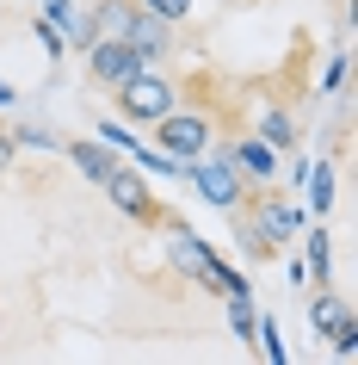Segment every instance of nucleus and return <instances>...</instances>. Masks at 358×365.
Masks as SVG:
<instances>
[{
	"mask_svg": "<svg viewBox=\"0 0 358 365\" xmlns=\"http://www.w3.org/2000/svg\"><path fill=\"white\" fill-rule=\"evenodd\" d=\"M99 143H105V149H130L136 136H130V124H117V118H105V124H99Z\"/></svg>",
	"mask_w": 358,
	"mask_h": 365,
	"instance_id": "5701e85b",
	"label": "nucleus"
},
{
	"mask_svg": "<svg viewBox=\"0 0 358 365\" xmlns=\"http://www.w3.org/2000/svg\"><path fill=\"white\" fill-rule=\"evenodd\" d=\"M241 217H247V223H253V230L265 235V242H278V248L302 235V211H297V205H290L284 192H272V186H260V192H247Z\"/></svg>",
	"mask_w": 358,
	"mask_h": 365,
	"instance_id": "39448f33",
	"label": "nucleus"
},
{
	"mask_svg": "<svg viewBox=\"0 0 358 365\" xmlns=\"http://www.w3.org/2000/svg\"><path fill=\"white\" fill-rule=\"evenodd\" d=\"M154 230L167 235V267L179 272V279H191V285H198V279L210 272V260H216V248H210V242H204L198 230H186L179 217H161Z\"/></svg>",
	"mask_w": 358,
	"mask_h": 365,
	"instance_id": "0eeeda50",
	"label": "nucleus"
},
{
	"mask_svg": "<svg viewBox=\"0 0 358 365\" xmlns=\"http://www.w3.org/2000/svg\"><path fill=\"white\" fill-rule=\"evenodd\" d=\"M253 136H265L272 149H297V118L284 112V106H260V118H253Z\"/></svg>",
	"mask_w": 358,
	"mask_h": 365,
	"instance_id": "f8f14e48",
	"label": "nucleus"
},
{
	"mask_svg": "<svg viewBox=\"0 0 358 365\" xmlns=\"http://www.w3.org/2000/svg\"><path fill=\"white\" fill-rule=\"evenodd\" d=\"M235 217H241V211H235ZM241 254H247V260H272V254H278V242H265V235L241 217Z\"/></svg>",
	"mask_w": 358,
	"mask_h": 365,
	"instance_id": "6ab92c4d",
	"label": "nucleus"
},
{
	"mask_svg": "<svg viewBox=\"0 0 358 365\" xmlns=\"http://www.w3.org/2000/svg\"><path fill=\"white\" fill-rule=\"evenodd\" d=\"M13 161H19V143H13V124H0V180L13 173Z\"/></svg>",
	"mask_w": 358,
	"mask_h": 365,
	"instance_id": "b1692460",
	"label": "nucleus"
},
{
	"mask_svg": "<svg viewBox=\"0 0 358 365\" xmlns=\"http://www.w3.org/2000/svg\"><path fill=\"white\" fill-rule=\"evenodd\" d=\"M302 272H315V285H334V267H327V230H315V235H309Z\"/></svg>",
	"mask_w": 358,
	"mask_h": 365,
	"instance_id": "2eb2a0df",
	"label": "nucleus"
},
{
	"mask_svg": "<svg viewBox=\"0 0 358 365\" xmlns=\"http://www.w3.org/2000/svg\"><path fill=\"white\" fill-rule=\"evenodd\" d=\"M142 13H154V19H167V25H186L191 19V0H136Z\"/></svg>",
	"mask_w": 358,
	"mask_h": 365,
	"instance_id": "aec40b11",
	"label": "nucleus"
},
{
	"mask_svg": "<svg viewBox=\"0 0 358 365\" xmlns=\"http://www.w3.org/2000/svg\"><path fill=\"white\" fill-rule=\"evenodd\" d=\"M99 192L112 198V205H117L124 217H130V223H142V230H154V223L167 217V205H161V198L149 192V180H142V168H124V161H117V168H112V180H105Z\"/></svg>",
	"mask_w": 358,
	"mask_h": 365,
	"instance_id": "20e7f679",
	"label": "nucleus"
},
{
	"mask_svg": "<svg viewBox=\"0 0 358 365\" xmlns=\"http://www.w3.org/2000/svg\"><path fill=\"white\" fill-rule=\"evenodd\" d=\"M228 304V328H235V334H253V316H260V309H253V291H235V297H223Z\"/></svg>",
	"mask_w": 358,
	"mask_h": 365,
	"instance_id": "dca6fc26",
	"label": "nucleus"
},
{
	"mask_svg": "<svg viewBox=\"0 0 358 365\" xmlns=\"http://www.w3.org/2000/svg\"><path fill=\"white\" fill-rule=\"evenodd\" d=\"M223 155H228V168L241 173L247 180V192H260V186H278V168H284V155L272 149V143H265V136H228L223 143Z\"/></svg>",
	"mask_w": 358,
	"mask_h": 365,
	"instance_id": "423d86ee",
	"label": "nucleus"
},
{
	"mask_svg": "<svg viewBox=\"0 0 358 365\" xmlns=\"http://www.w3.org/2000/svg\"><path fill=\"white\" fill-rule=\"evenodd\" d=\"M112 99H117V118H124V124H154L161 112L179 106V81L161 75L154 62H142L130 81H117V87H112Z\"/></svg>",
	"mask_w": 358,
	"mask_h": 365,
	"instance_id": "f257e3e1",
	"label": "nucleus"
},
{
	"mask_svg": "<svg viewBox=\"0 0 358 365\" xmlns=\"http://www.w3.org/2000/svg\"><path fill=\"white\" fill-rule=\"evenodd\" d=\"M13 143H31V149H62V136L38 130V124H13Z\"/></svg>",
	"mask_w": 358,
	"mask_h": 365,
	"instance_id": "4be33fe9",
	"label": "nucleus"
},
{
	"mask_svg": "<svg viewBox=\"0 0 358 365\" xmlns=\"http://www.w3.org/2000/svg\"><path fill=\"white\" fill-rule=\"evenodd\" d=\"M130 43H136V56H142V62H161V56H173V50H179V25H167V19H154V13H142V6H136Z\"/></svg>",
	"mask_w": 358,
	"mask_h": 365,
	"instance_id": "1a4fd4ad",
	"label": "nucleus"
},
{
	"mask_svg": "<svg viewBox=\"0 0 358 365\" xmlns=\"http://www.w3.org/2000/svg\"><path fill=\"white\" fill-rule=\"evenodd\" d=\"M186 173H191V186H198V198H204V205H216V211L235 217V211L247 205V180L228 168V155H223V149H216V161H210V155H198Z\"/></svg>",
	"mask_w": 358,
	"mask_h": 365,
	"instance_id": "7ed1b4c3",
	"label": "nucleus"
},
{
	"mask_svg": "<svg viewBox=\"0 0 358 365\" xmlns=\"http://www.w3.org/2000/svg\"><path fill=\"white\" fill-rule=\"evenodd\" d=\"M62 149H68V161H75V168L87 173L93 186H105V180H112V168H117V149H105L99 136H80V143H75V136H68Z\"/></svg>",
	"mask_w": 358,
	"mask_h": 365,
	"instance_id": "9d476101",
	"label": "nucleus"
},
{
	"mask_svg": "<svg viewBox=\"0 0 358 365\" xmlns=\"http://www.w3.org/2000/svg\"><path fill=\"white\" fill-rule=\"evenodd\" d=\"M130 19H136V0H93L87 13V38H130Z\"/></svg>",
	"mask_w": 358,
	"mask_h": 365,
	"instance_id": "9b49d317",
	"label": "nucleus"
},
{
	"mask_svg": "<svg viewBox=\"0 0 358 365\" xmlns=\"http://www.w3.org/2000/svg\"><path fill=\"white\" fill-rule=\"evenodd\" d=\"M327 341H334V353H339V359H358V322H352V316H346V322H339L334 334H327Z\"/></svg>",
	"mask_w": 358,
	"mask_h": 365,
	"instance_id": "412c9836",
	"label": "nucleus"
},
{
	"mask_svg": "<svg viewBox=\"0 0 358 365\" xmlns=\"http://www.w3.org/2000/svg\"><path fill=\"white\" fill-rule=\"evenodd\" d=\"M247 341H260V353L272 365H284V341H278V322H272V316H253V334H247Z\"/></svg>",
	"mask_w": 358,
	"mask_h": 365,
	"instance_id": "f3484780",
	"label": "nucleus"
},
{
	"mask_svg": "<svg viewBox=\"0 0 358 365\" xmlns=\"http://www.w3.org/2000/svg\"><path fill=\"white\" fill-rule=\"evenodd\" d=\"M154 143L173 155V161H198V155H210L223 136H216V118L204 112V106H173V112H161L149 124Z\"/></svg>",
	"mask_w": 358,
	"mask_h": 365,
	"instance_id": "f03ea898",
	"label": "nucleus"
},
{
	"mask_svg": "<svg viewBox=\"0 0 358 365\" xmlns=\"http://www.w3.org/2000/svg\"><path fill=\"white\" fill-rule=\"evenodd\" d=\"M0 6H6V0H0Z\"/></svg>",
	"mask_w": 358,
	"mask_h": 365,
	"instance_id": "bb28decb",
	"label": "nucleus"
},
{
	"mask_svg": "<svg viewBox=\"0 0 358 365\" xmlns=\"http://www.w3.org/2000/svg\"><path fill=\"white\" fill-rule=\"evenodd\" d=\"M13 99H19V87H13V81H0V106H13Z\"/></svg>",
	"mask_w": 358,
	"mask_h": 365,
	"instance_id": "a878e982",
	"label": "nucleus"
},
{
	"mask_svg": "<svg viewBox=\"0 0 358 365\" xmlns=\"http://www.w3.org/2000/svg\"><path fill=\"white\" fill-rule=\"evenodd\" d=\"M302 180H309L315 211H327V205H334V168H327V161H315V173H302Z\"/></svg>",
	"mask_w": 358,
	"mask_h": 365,
	"instance_id": "a211bd4d",
	"label": "nucleus"
},
{
	"mask_svg": "<svg viewBox=\"0 0 358 365\" xmlns=\"http://www.w3.org/2000/svg\"><path fill=\"white\" fill-rule=\"evenodd\" d=\"M339 87H346V56H334L327 75H321V93H339Z\"/></svg>",
	"mask_w": 358,
	"mask_h": 365,
	"instance_id": "393cba45",
	"label": "nucleus"
},
{
	"mask_svg": "<svg viewBox=\"0 0 358 365\" xmlns=\"http://www.w3.org/2000/svg\"><path fill=\"white\" fill-rule=\"evenodd\" d=\"M136 68H142V56H136L130 38H99V43H87V81L105 87V93H112L117 81H130Z\"/></svg>",
	"mask_w": 358,
	"mask_h": 365,
	"instance_id": "6e6552de",
	"label": "nucleus"
},
{
	"mask_svg": "<svg viewBox=\"0 0 358 365\" xmlns=\"http://www.w3.org/2000/svg\"><path fill=\"white\" fill-rule=\"evenodd\" d=\"M346 316H352V309H346V297H339L334 285H315V304H309V328H315V334H334Z\"/></svg>",
	"mask_w": 358,
	"mask_h": 365,
	"instance_id": "ddd939ff",
	"label": "nucleus"
},
{
	"mask_svg": "<svg viewBox=\"0 0 358 365\" xmlns=\"http://www.w3.org/2000/svg\"><path fill=\"white\" fill-rule=\"evenodd\" d=\"M198 291H210V297H235V291H247V279L228 267V260H210V272L198 279Z\"/></svg>",
	"mask_w": 358,
	"mask_h": 365,
	"instance_id": "4468645a",
	"label": "nucleus"
}]
</instances>
